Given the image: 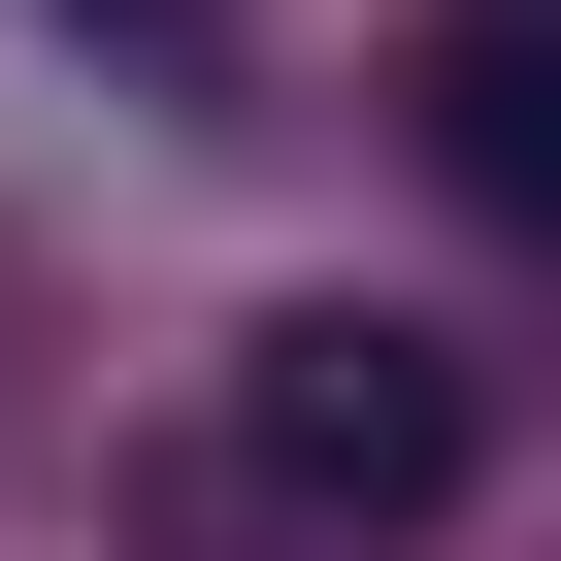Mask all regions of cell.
<instances>
[{
  "mask_svg": "<svg viewBox=\"0 0 561 561\" xmlns=\"http://www.w3.org/2000/svg\"><path fill=\"white\" fill-rule=\"evenodd\" d=\"M462 430H495V364L462 331H397V298H264L231 364H198V561H364V528H430L462 495Z\"/></svg>",
  "mask_w": 561,
  "mask_h": 561,
  "instance_id": "1",
  "label": "cell"
},
{
  "mask_svg": "<svg viewBox=\"0 0 561 561\" xmlns=\"http://www.w3.org/2000/svg\"><path fill=\"white\" fill-rule=\"evenodd\" d=\"M430 165L495 231H561V0H430Z\"/></svg>",
  "mask_w": 561,
  "mask_h": 561,
  "instance_id": "2",
  "label": "cell"
}]
</instances>
